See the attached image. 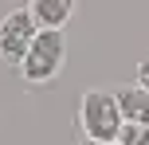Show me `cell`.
<instances>
[{"mask_svg": "<svg viewBox=\"0 0 149 145\" xmlns=\"http://www.w3.org/2000/svg\"><path fill=\"white\" fill-rule=\"evenodd\" d=\"M79 126L86 141H118L122 126H126L118 90H86L79 102Z\"/></svg>", "mask_w": 149, "mask_h": 145, "instance_id": "obj_1", "label": "cell"}, {"mask_svg": "<svg viewBox=\"0 0 149 145\" xmlns=\"http://www.w3.org/2000/svg\"><path fill=\"white\" fill-rule=\"evenodd\" d=\"M63 63H67V35L63 31H39L28 59L20 63V71L28 83H51L63 71Z\"/></svg>", "mask_w": 149, "mask_h": 145, "instance_id": "obj_2", "label": "cell"}, {"mask_svg": "<svg viewBox=\"0 0 149 145\" xmlns=\"http://www.w3.org/2000/svg\"><path fill=\"white\" fill-rule=\"evenodd\" d=\"M36 35H39V24L31 20V12L28 8H12V12L0 20V59L20 67V63L28 59Z\"/></svg>", "mask_w": 149, "mask_h": 145, "instance_id": "obj_3", "label": "cell"}, {"mask_svg": "<svg viewBox=\"0 0 149 145\" xmlns=\"http://www.w3.org/2000/svg\"><path fill=\"white\" fill-rule=\"evenodd\" d=\"M28 12L39 24V31H63V24L74 12V0H31Z\"/></svg>", "mask_w": 149, "mask_h": 145, "instance_id": "obj_4", "label": "cell"}, {"mask_svg": "<svg viewBox=\"0 0 149 145\" xmlns=\"http://www.w3.org/2000/svg\"><path fill=\"white\" fill-rule=\"evenodd\" d=\"M118 106H122L126 126H149V90L126 86V90H118Z\"/></svg>", "mask_w": 149, "mask_h": 145, "instance_id": "obj_5", "label": "cell"}, {"mask_svg": "<svg viewBox=\"0 0 149 145\" xmlns=\"http://www.w3.org/2000/svg\"><path fill=\"white\" fill-rule=\"evenodd\" d=\"M118 145H149V126H122Z\"/></svg>", "mask_w": 149, "mask_h": 145, "instance_id": "obj_6", "label": "cell"}, {"mask_svg": "<svg viewBox=\"0 0 149 145\" xmlns=\"http://www.w3.org/2000/svg\"><path fill=\"white\" fill-rule=\"evenodd\" d=\"M137 86H141V90H149V59L137 63Z\"/></svg>", "mask_w": 149, "mask_h": 145, "instance_id": "obj_7", "label": "cell"}, {"mask_svg": "<svg viewBox=\"0 0 149 145\" xmlns=\"http://www.w3.org/2000/svg\"><path fill=\"white\" fill-rule=\"evenodd\" d=\"M82 145H118V141H82Z\"/></svg>", "mask_w": 149, "mask_h": 145, "instance_id": "obj_8", "label": "cell"}]
</instances>
